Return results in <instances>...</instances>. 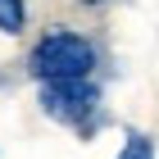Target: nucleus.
Segmentation results:
<instances>
[{
    "mask_svg": "<svg viewBox=\"0 0 159 159\" xmlns=\"http://www.w3.org/2000/svg\"><path fill=\"white\" fill-rule=\"evenodd\" d=\"M27 23V5L23 0H0V32L5 37H18Z\"/></svg>",
    "mask_w": 159,
    "mask_h": 159,
    "instance_id": "3",
    "label": "nucleus"
},
{
    "mask_svg": "<svg viewBox=\"0 0 159 159\" xmlns=\"http://www.w3.org/2000/svg\"><path fill=\"white\" fill-rule=\"evenodd\" d=\"M37 100L46 118L64 123V127H91L100 109V86L91 77H50V82H41Z\"/></svg>",
    "mask_w": 159,
    "mask_h": 159,
    "instance_id": "2",
    "label": "nucleus"
},
{
    "mask_svg": "<svg viewBox=\"0 0 159 159\" xmlns=\"http://www.w3.org/2000/svg\"><path fill=\"white\" fill-rule=\"evenodd\" d=\"M118 159H155V146H150L141 132H132V136H127V146L118 150Z\"/></svg>",
    "mask_w": 159,
    "mask_h": 159,
    "instance_id": "4",
    "label": "nucleus"
},
{
    "mask_svg": "<svg viewBox=\"0 0 159 159\" xmlns=\"http://www.w3.org/2000/svg\"><path fill=\"white\" fill-rule=\"evenodd\" d=\"M91 68H96V46L82 32H68V27H50L32 46V55H27V73L37 82H50V77H91Z\"/></svg>",
    "mask_w": 159,
    "mask_h": 159,
    "instance_id": "1",
    "label": "nucleus"
},
{
    "mask_svg": "<svg viewBox=\"0 0 159 159\" xmlns=\"http://www.w3.org/2000/svg\"><path fill=\"white\" fill-rule=\"evenodd\" d=\"M77 5H100V0H77Z\"/></svg>",
    "mask_w": 159,
    "mask_h": 159,
    "instance_id": "5",
    "label": "nucleus"
}]
</instances>
